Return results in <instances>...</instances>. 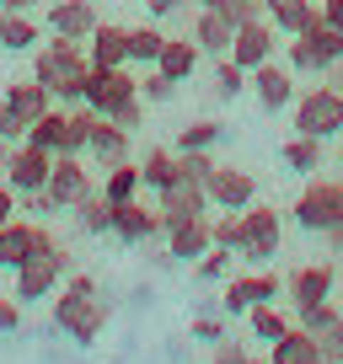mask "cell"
I'll return each instance as SVG.
<instances>
[{"mask_svg":"<svg viewBox=\"0 0 343 364\" xmlns=\"http://www.w3.org/2000/svg\"><path fill=\"white\" fill-rule=\"evenodd\" d=\"M80 102L92 107L97 118H113L134 134L145 124V107H139V75L134 65H118V70H86V91H80Z\"/></svg>","mask_w":343,"mask_h":364,"instance_id":"6da1fadb","label":"cell"},{"mask_svg":"<svg viewBox=\"0 0 343 364\" xmlns=\"http://www.w3.org/2000/svg\"><path fill=\"white\" fill-rule=\"evenodd\" d=\"M86 70H92V59H86V43H75V38H54L48 33V43L38 48L33 59V80H43L48 91H54V102H80V91H86Z\"/></svg>","mask_w":343,"mask_h":364,"instance_id":"7a4b0ae2","label":"cell"},{"mask_svg":"<svg viewBox=\"0 0 343 364\" xmlns=\"http://www.w3.org/2000/svg\"><path fill=\"white\" fill-rule=\"evenodd\" d=\"M75 268V257H70V247L54 236V230L43 225V236H38V252L16 268V284H11V295L22 300V306H33V300H43V295H54L59 284H65V273Z\"/></svg>","mask_w":343,"mask_h":364,"instance_id":"3957f363","label":"cell"},{"mask_svg":"<svg viewBox=\"0 0 343 364\" xmlns=\"http://www.w3.org/2000/svg\"><path fill=\"white\" fill-rule=\"evenodd\" d=\"M48 321H54L70 343L92 348V343L102 338V327L113 321V311H107L102 289H97V295H86V289H65V284H59V289H54V311H48Z\"/></svg>","mask_w":343,"mask_h":364,"instance_id":"277c9868","label":"cell"},{"mask_svg":"<svg viewBox=\"0 0 343 364\" xmlns=\"http://www.w3.org/2000/svg\"><path fill=\"white\" fill-rule=\"evenodd\" d=\"M236 220H241L236 257L247 262V268H268V262L279 257V247H285V215H279L274 204H263V198H252Z\"/></svg>","mask_w":343,"mask_h":364,"instance_id":"5b68a950","label":"cell"},{"mask_svg":"<svg viewBox=\"0 0 343 364\" xmlns=\"http://www.w3.org/2000/svg\"><path fill=\"white\" fill-rule=\"evenodd\" d=\"M290 220H295L300 230H311V236L338 230L343 225V177H317V171H311L306 188H300L295 204H290Z\"/></svg>","mask_w":343,"mask_h":364,"instance_id":"8992f818","label":"cell"},{"mask_svg":"<svg viewBox=\"0 0 343 364\" xmlns=\"http://www.w3.org/2000/svg\"><path fill=\"white\" fill-rule=\"evenodd\" d=\"M285 65L300 70V75H332V70H343V33L327 22L306 27V33H290Z\"/></svg>","mask_w":343,"mask_h":364,"instance_id":"52a82bcc","label":"cell"},{"mask_svg":"<svg viewBox=\"0 0 343 364\" xmlns=\"http://www.w3.org/2000/svg\"><path fill=\"white\" fill-rule=\"evenodd\" d=\"M290 124H295V134L338 139L343 134V97H338V86L300 91V102H290Z\"/></svg>","mask_w":343,"mask_h":364,"instance_id":"ba28073f","label":"cell"},{"mask_svg":"<svg viewBox=\"0 0 343 364\" xmlns=\"http://www.w3.org/2000/svg\"><path fill=\"white\" fill-rule=\"evenodd\" d=\"M338 262H300V268L285 273V300H290V316L306 306H322V300H332V289H338Z\"/></svg>","mask_w":343,"mask_h":364,"instance_id":"9c48e42d","label":"cell"},{"mask_svg":"<svg viewBox=\"0 0 343 364\" xmlns=\"http://www.w3.org/2000/svg\"><path fill=\"white\" fill-rule=\"evenodd\" d=\"M247 86H252V97H258V113H290V102H295V70L274 65V59L247 70Z\"/></svg>","mask_w":343,"mask_h":364,"instance_id":"30bf717a","label":"cell"},{"mask_svg":"<svg viewBox=\"0 0 343 364\" xmlns=\"http://www.w3.org/2000/svg\"><path fill=\"white\" fill-rule=\"evenodd\" d=\"M43 188H48V198H54V209H75L86 193H97L92 171H86V156H54Z\"/></svg>","mask_w":343,"mask_h":364,"instance_id":"8fae6325","label":"cell"},{"mask_svg":"<svg viewBox=\"0 0 343 364\" xmlns=\"http://www.w3.org/2000/svg\"><path fill=\"white\" fill-rule=\"evenodd\" d=\"M279 48V27L268 22V16H252V22L236 27V38H231V59H236L241 70H258L263 59H274Z\"/></svg>","mask_w":343,"mask_h":364,"instance_id":"7c38bea8","label":"cell"},{"mask_svg":"<svg viewBox=\"0 0 343 364\" xmlns=\"http://www.w3.org/2000/svg\"><path fill=\"white\" fill-rule=\"evenodd\" d=\"M97 22H102V16H97L92 0H48V11H43V33L75 38V43H86Z\"/></svg>","mask_w":343,"mask_h":364,"instance_id":"4fadbf2b","label":"cell"},{"mask_svg":"<svg viewBox=\"0 0 343 364\" xmlns=\"http://www.w3.org/2000/svg\"><path fill=\"white\" fill-rule=\"evenodd\" d=\"M113 236L129 241V247H150V241H161V215H156V204H145V198L113 204Z\"/></svg>","mask_w":343,"mask_h":364,"instance_id":"5bb4252c","label":"cell"},{"mask_svg":"<svg viewBox=\"0 0 343 364\" xmlns=\"http://www.w3.org/2000/svg\"><path fill=\"white\" fill-rule=\"evenodd\" d=\"M209 204L215 209H226V215H241V209L258 198V177L252 171H241V166H215V177H209Z\"/></svg>","mask_w":343,"mask_h":364,"instance_id":"9a60e30c","label":"cell"},{"mask_svg":"<svg viewBox=\"0 0 343 364\" xmlns=\"http://www.w3.org/2000/svg\"><path fill=\"white\" fill-rule=\"evenodd\" d=\"M48 166H54V156H48V150L16 139V150H11V161H6V171H0V177L11 182L16 193H38V188L48 182Z\"/></svg>","mask_w":343,"mask_h":364,"instance_id":"2e32d148","label":"cell"},{"mask_svg":"<svg viewBox=\"0 0 343 364\" xmlns=\"http://www.w3.org/2000/svg\"><path fill=\"white\" fill-rule=\"evenodd\" d=\"M38 236H43V225H38L33 215H11L6 225H0V268L16 273L38 252Z\"/></svg>","mask_w":343,"mask_h":364,"instance_id":"e0dca14e","label":"cell"},{"mask_svg":"<svg viewBox=\"0 0 343 364\" xmlns=\"http://www.w3.org/2000/svg\"><path fill=\"white\" fill-rule=\"evenodd\" d=\"M161 241H167L172 262H194L204 257L215 241H209V215H194V220H172L167 230H161Z\"/></svg>","mask_w":343,"mask_h":364,"instance_id":"ac0fdd59","label":"cell"},{"mask_svg":"<svg viewBox=\"0 0 343 364\" xmlns=\"http://www.w3.org/2000/svg\"><path fill=\"white\" fill-rule=\"evenodd\" d=\"M156 215H161V230H167L172 220L209 215V193H204V188H194V182H172V188H161V193H156Z\"/></svg>","mask_w":343,"mask_h":364,"instance_id":"d6986e66","label":"cell"},{"mask_svg":"<svg viewBox=\"0 0 343 364\" xmlns=\"http://www.w3.org/2000/svg\"><path fill=\"white\" fill-rule=\"evenodd\" d=\"M86 59H92L97 70L129 65V27H124V22H97L92 38H86Z\"/></svg>","mask_w":343,"mask_h":364,"instance_id":"ffe728a7","label":"cell"},{"mask_svg":"<svg viewBox=\"0 0 343 364\" xmlns=\"http://www.w3.org/2000/svg\"><path fill=\"white\" fill-rule=\"evenodd\" d=\"M38 43H43V22H33V11L0 6V54H33Z\"/></svg>","mask_w":343,"mask_h":364,"instance_id":"44dd1931","label":"cell"},{"mask_svg":"<svg viewBox=\"0 0 343 364\" xmlns=\"http://www.w3.org/2000/svg\"><path fill=\"white\" fill-rule=\"evenodd\" d=\"M199 43V54L204 59H220V54H231V38H236V22H226L220 11H209V6H199V16H194V33H188Z\"/></svg>","mask_w":343,"mask_h":364,"instance_id":"7402d4cb","label":"cell"},{"mask_svg":"<svg viewBox=\"0 0 343 364\" xmlns=\"http://www.w3.org/2000/svg\"><path fill=\"white\" fill-rule=\"evenodd\" d=\"M263 16L290 38V33L317 27V22H322V6H317V0H263Z\"/></svg>","mask_w":343,"mask_h":364,"instance_id":"603a6c76","label":"cell"},{"mask_svg":"<svg viewBox=\"0 0 343 364\" xmlns=\"http://www.w3.org/2000/svg\"><path fill=\"white\" fill-rule=\"evenodd\" d=\"M199 59H204V54H199L194 38H167V48H161V59H156L150 70H161L167 80H177V86H183V80L199 75Z\"/></svg>","mask_w":343,"mask_h":364,"instance_id":"cb8c5ba5","label":"cell"},{"mask_svg":"<svg viewBox=\"0 0 343 364\" xmlns=\"http://www.w3.org/2000/svg\"><path fill=\"white\" fill-rule=\"evenodd\" d=\"M0 97L16 107V118H22V124H33V118H43L48 107H54V91H48L43 80H33V75H27V80H11Z\"/></svg>","mask_w":343,"mask_h":364,"instance_id":"d4e9b609","label":"cell"},{"mask_svg":"<svg viewBox=\"0 0 343 364\" xmlns=\"http://www.w3.org/2000/svg\"><path fill=\"white\" fill-rule=\"evenodd\" d=\"M86 156H92L97 166H118V161H129V129H124V124H113V118H97Z\"/></svg>","mask_w":343,"mask_h":364,"instance_id":"484cf974","label":"cell"},{"mask_svg":"<svg viewBox=\"0 0 343 364\" xmlns=\"http://www.w3.org/2000/svg\"><path fill=\"white\" fill-rule=\"evenodd\" d=\"M268 364H322V343L306 327H290L285 338L268 343Z\"/></svg>","mask_w":343,"mask_h":364,"instance_id":"4316f807","label":"cell"},{"mask_svg":"<svg viewBox=\"0 0 343 364\" xmlns=\"http://www.w3.org/2000/svg\"><path fill=\"white\" fill-rule=\"evenodd\" d=\"M327 139H317V134H290L285 145H279V161H285L295 177H311V171H322V161H327Z\"/></svg>","mask_w":343,"mask_h":364,"instance_id":"83f0119b","label":"cell"},{"mask_svg":"<svg viewBox=\"0 0 343 364\" xmlns=\"http://www.w3.org/2000/svg\"><path fill=\"white\" fill-rule=\"evenodd\" d=\"M97 193H102L107 204H129V198H139V193H145L139 161H118V166H107V177L97 182Z\"/></svg>","mask_w":343,"mask_h":364,"instance_id":"f1b7e54d","label":"cell"},{"mask_svg":"<svg viewBox=\"0 0 343 364\" xmlns=\"http://www.w3.org/2000/svg\"><path fill=\"white\" fill-rule=\"evenodd\" d=\"M241 321L252 327V338H258V343H274V338H285V332L295 327V316H285V311H279L274 300H258V306H252Z\"/></svg>","mask_w":343,"mask_h":364,"instance_id":"f546056e","label":"cell"},{"mask_svg":"<svg viewBox=\"0 0 343 364\" xmlns=\"http://www.w3.org/2000/svg\"><path fill=\"white\" fill-rule=\"evenodd\" d=\"M139 177H145V193H161V188H172V182H177V150H172V145L145 150V161H139Z\"/></svg>","mask_w":343,"mask_h":364,"instance_id":"4dcf8cb0","label":"cell"},{"mask_svg":"<svg viewBox=\"0 0 343 364\" xmlns=\"http://www.w3.org/2000/svg\"><path fill=\"white\" fill-rule=\"evenodd\" d=\"M75 225H80V236H113V204H107L102 193H86L75 209Z\"/></svg>","mask_w":343,"mask_h":364,"instance_id":"1f68e13d","label":"cell"},{"mask_svg":"<svg viewBox=\"0 0 343 364\" xmlns=\"http://www.w3.org/2000/svg\"><path fill=\"white\" fill-rule=\"evenodd\" d=\"M92 129H97V113L86 102L65 107V150L59 156H86V145H92Z\"/></svg>","mask_w":343,"mask_h":364,"instance_id":"d6a6232c","label":"cell"},{"mask_svg":"<svg viewBox=\"0 0 343 364\" xmlns=\"http://www.w3.org/2000/svg\"><path fill=\"white\" fill-rule=\"evenodd\" d=\"M27 145L59 156V150H65V107H48L43 118H33V124H27Z\"/></svg>","mask_w":343,"mask_h":364,"instance_id":"836d02e7","label":"cell"},{"mask_svg":"<svg viewBox=\"0 0 343 364\" xmlns=\"http://www.w3.org/2000/svg\"><path fill=\"white\" fill-rule=\"evenodd\" d=\"M241 91H247V70H241L231 54H220V59H215V75H209V97H220V102H236Z\"/></svg>","mask_w":343,"mask_h":364,"instance_id":"e575fe53","label":"cell"},{"mask_svg":"<svg viewBox=\"0 0 343 364\" xmlns=\"http://www.w3.org/2000/svg\"><path fill=\"white\" fill-rule=\"evenodd\" d=\"M161 48H167V33H161L156 22H139L129 27V65H156Z\"/></svg>","mask_w":343,"mask_h":364,"instance_id":"d590c367","label":"cell"},{"mask_svg":"<svg viewBox=\"0 0 343 364\" xmlns=\"http://www.w3.org/2000/svg\"><path fill=\"white\" fill-rule=\"evenodd\" d=\"M177 150V145H172ZM220 161L209 156V150H177V182H194V188H209V177H215Z\"/></svg>","mask_w":343,"mask_h":364,"instance_id":"8d00e7d4","label":"cell"},{"mask_svg":"<svg viewBox=\"0 0 343 364\" xmlns=\"http://www.w3.org/2000/svg\"><path fill=\"white\" fill-rule=\"evenodd\" d=\"M241 284V295L252 300V306H258V300H279L285 295V273H268V268H252L247 279H236Z\"/></svg>","mask_w":343,"mask_h":364,"instance_id":"74e56055","label":"cell"},{"mask_svg":"<svg viewBox=\"0 0 343 364\" xmlns=\"http://www.w3.org/2000/svg\"><path fill=\"white\" fill-rule=\"evenodd\" d=\"M220 139H226V129H220L215 118H199V124H188L183 134H177V150H215Z\"/></svg>","mask_w":343,"mask_h":364,"instance_id":"f35d334b","label":"cell"},{"mask_svg":"<svg viewBox=\"0 0 343 364\" xmlns=\"http://www.w3.org/2000/svg\"><path fill=\"white\" fill-rule=\"evenodd\" d=\"M343 321V311L332 306V300H322V306H306V311H295V327H306L311 338H322V332H332Z\"/></svg>","mask_w":343,"mask_h":364,"instance_id":"ab89813d","label":"cell"},{"mask_svg":"<svg viewBox=\"0 0 343 364\" xmlns=\"http://www.w3.org/2000/svg\"><path fill=\"white\" fill-rule=\"evenodd\" d=\"M231 262H236V252L209 247L204 257H194V279H199V284H215V279H226V273H231Z\"/></svg>","mask_w":343,"mask_h":364,"instance_id":"60d3db41","label":"cell"},{"mask_svg":"<svg viewBox=\"0 0 343 364\" xmlns=\"http://www.w3.org/2000/svg\"><path fill=\"white\" fill-rule=\"evenodd\" d=\"M188 338H194V343H220V338H226V311H220V306L209 311L204 306L194 321H188Z\"/></svg>","mask_w":343,"mask_h":364,"instance_id":"b9f144b4","label":"cell"},{"mask_svg":"<svg viewBox=\"0 0 343 364\" xmlns=\"http://www.w3.org/2000/svg\"><path fill=\"white\" fill-rule=\"evenodd\" d=\"M199 6H209V11H220L226 22H252V16H263V0H199Z\"/></svg>","mask_w":343,"mask_h":364,"instance_id":"7bdbcfd3","label":"cell"},{"mask_svg":"<svg viewBox=\"0 0 343 364\" xmlns=\"http://www.w3.org/2000/svg\"><path fill=\"white\" fill-rule=\"evenodd\" d=\"M209 241H215V247H226V252H236V247H241V220L220 209V220H209Z\"/></svg>","mask_w":343,"mask_h":364,"instance_id":"ee69618b","label":"cell"},{"mask_svg":"<svg viewBox=\"0 0 343 364\" xmlns=\"http://www.w3.org/2000/svg\"><path fill=\"white\" fill-rule=\"evenodd\" d=\"M172 91H177V80H167V75H161V70H150V75L145 80H139V102H172Z\"/></svg>","mask_w":343,"mask_h":364,"instance_id":"f6af8a7d","label":"cell"},{"mask_svg":"<svg viewBox=\"0 0 343 364\" xmlns=\"http://www.w3.org/2000/svg\"><path fill=\"white\" fill-rule=\"evenodd\" d=\"M247 353H252V348H247V343H236L231 332H226L220 343H209V364H241Z\"/></svg>","mask_w":343,"mask_h":364,"instance_id":"bcb514c9","label":"cell"},{"mask_svg":"<svg viewBox=\"0 0 343 364\" xmlns=\"http://www.w3.org/2000/svg\"><path fill=\"white\" fill-rule=\"evenodd\" d=\"M220 311H226V316H247V311H252V300L241 295V284H236V279H231V284H226V295H220Z\"/></svg>","mask_w":343,"mask_h":364,"instance_id":"7dc6e473","label":"cell"},{"mask_svg":"<svg viewBox=\"0 0 343 364\" xmlns=\"http://www.w3.org/2000/svg\"><path fill=\"white\" fill-rule=\"evenodd\" d=\"M16 327H22V300H16V295H0V338L16 332Z\"/></svg>","mask_w":343,"mask_h":364,"instance_id":"c3c4849f","label":"cell"},{"mask_svg":"<svg viewBox=\"0 0 343 364\" xmlns=\"http://www.w3.org/2000/svg\"><path fill=\"white\" fill-rule=\"evenodd\" d=\"M0 134H6V139H27V124L16 118V107L6 102V97H0Z\"/></svg>","mask_w":343,"mask_h":364,"instance_id":"681fc988","label":"cell"},{"mask_svg":"<svg viewBox=\"0 0 343 364\" xmlns=\"http://www.w3.org/2000/svg\"><path fill=\"white\" fill-rule=\"evenodd\" d=\"M322 359H332V364H343V321H338V327H332V332H322Z\"/></svg>","mask_w":343,"mask_h":364,"instance_id":"f907efd6","label":"cell"},{"mask_svg":"<svg viewBox=\"0 0 343 364\" xmlns=\"http://www.w3.org/2000/svg\"><path fill=\"white\" fill-rule=\"evenodd\" d=\"M16 204H22V193H16V188H11L6 177H0V225H6V220L16 215Z\"/></svg>","mask_w":343,"mask_h":364,"instance_id":"816d5d0a","label":"cell"},{"mask_svg":"<svg viewBox=\"0 0 343 364\" xmlns=\"http://www.w3.org/2000/svg\"><path fill=\"white\" fill-rule=\"evenodd\" d=\"M183 6H188V0H145V11L156 16V22H167V16H177V11H183Z\"/></svg>","mask_w":343,"mask_h":364,"instance_id":"f5cc1de1","label":"cell"},{"mask_svg":"<svg viewBox=\"0 0 343 364\" xmlns=\"http://www.w3.org/2000/svg\"><path fill=\"white\" fill-rule=\"evenodd\" d=\"M322 22L343 33V0H322Z\"/></svg>","mask_w":343,"mask_h":364,"instance_id":"db71d44e","label":"cell"},{"mask_svg":"<svg viewBox=\"0 0 343 364\" xmlns=\"http://www.w3.org/2000/svg\"><path fill=\"white\" fill-rule=\"evenodd\" d=\"M11 150H16V139H6V134H0V171H6V161H11Z\"/></svg>","mask_w":343,"mask_h":364,"instance_id":"11a10c76","label":"cell"},{"mask_svg":"<svg viewBox=\"0 0 343 364\" xmlns=\"http://www.w3.org/2000/svg\"><path fill=\"white\" fill-rule=\"evenodd\" d=\"M0 6H6V11H33L38 0H0Z\"/></svg>","mask_w":343,"mask_h":364,"instance_id":"9f6ffc18","label":"cell"},{"mask_svg":"<svg viewBox=\"0 0 343 364\" xmlns=\"http://www.w3.org/2000/svg\"><path fill=\"white\" fill-rule=\"evenodd\" d=\"M241 364H268V359H258V353H247V359H241Z\"/></svg>","mask_w":343,"mask_h":364,"instance_id":"6f0895ef","label":"cell"},{"mask_svg":"<svg viewBox=\"0 0 343 364\" xmlns=\"http://www.w3.org/2000/svg\"><path fill=\"white\" fill-rule=\"evenodd\" d=\"M338 161H343V134H338Z\"/></svg>","mask_w":343,"mask_h":364,"instance_id":"680465c9","label":"cell"},{"mask_svg":"<svg viewBox=\"0 0 343 364\" xmlns=\"http://www.w3.org/2000/svg\"><path fill=\"white\" fill-rule=\"evenodd\" d=\"M338 273H343V252H338Z\"/></svg>","mask_w":343,"mask_h":364,"instance_id":"91938a15","label":"cell"},{"mask_svg":"<svg viewBox=\"0 0 343 364\" xmlns=\"http://www.w3.org/2000/svg\"><path fill=\"white\" fill-rule=\"evenodd\" d=\"M338 97H343V75H338Z\"/></svg>","mask_w":343,"mask_h":364,"instance_id":"94428289","label":"cell"},{"mask_svg":"<svg viewBox=\"0 0 343 364\" xmlns=\"http://www.w3.org/2000/svg\"><path fill=\"white\" fill-rule=\"evenodd\" d=\"M322 364H332V359H322Z\"/></svg>","mask_w":343,"mask_h":364,"instance_id":"6125c7cd","label":"cell"}]
</instances>
